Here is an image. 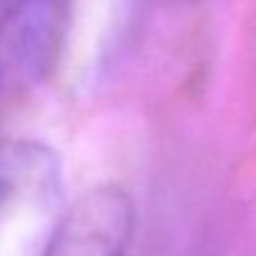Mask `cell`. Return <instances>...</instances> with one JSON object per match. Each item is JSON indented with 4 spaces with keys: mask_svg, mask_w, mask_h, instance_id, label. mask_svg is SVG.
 <instances>
[{
    "mask_svg": "<svg viewBox=\"0 0 256 256\" xmlns=\"http://www.w3.org/2000/svg\"><path fill=\"white\" fill-rule=\"evenodd\" d=\"M134 234L132 195L116 184H98L66 208L41 256H127Z\"/></svg>",
    "mask_w": 256,
    "mask_h": 256,
    "instance_id": "7a4b0ae2",
    "label": "cell"
},
{
    "mask_svg": "<svg viewBox=\"0 0 256 256\" xmlns=\"http://www.w3.org/2000/svg\"><path fill=\"white\" fill-rule=\"evenodd\" d=\"M174 2H200V0H174Z\"/></svg>",
    "mask_w": 256,
    "mask_h": 256,
    "instance_id": "5b68a950",
    "label": "cell"
},
{
    "mask_svg": "<svg viewBox=\"0 0 256 256\" xmlns=\"http://www.w3.org/2000/svg\"><path fill=\"white\" fill-rule=\"evenodd\" d=\"M64 190L62 159L36 138L0 143V218L20 206H52Z\"/></svg>",
    "mask_w": 256,
    "mask_h": 256,
    "instance_id": "3957f363",
    "label": "cell"
},
{
    "mask_svg": "<svg viewBox=\"0 0 256 256\" xmlns=\"http://www.w3.org/2000/svg\"><path fill=\"white\" fill-rule=\"evenodd\" d=\"M68 25V0H34L0 20V91L25 96L57 66Z\"/></svg>",
    "mask_w": 256,
    "mask_h": 256,
    "instance_id": "6da1fadb",
    "label": "cell"
},
{
    "mask_svg": "<svg viewBox=\"0 0 256 256\" xmlns=\"http://www.w3.org/2000/svg\"><path fill=\"white\" fill-rule=\"evenodd\" d=\"M30 2H34V0H0V20L7 18L14 12H18L20 7L30 5Z\"/></svg>",
    "mask_w": 256,
    "mask_h": 256,
    "instance_id": "277c9868",
    "label": "cell"
}]
</instances>
